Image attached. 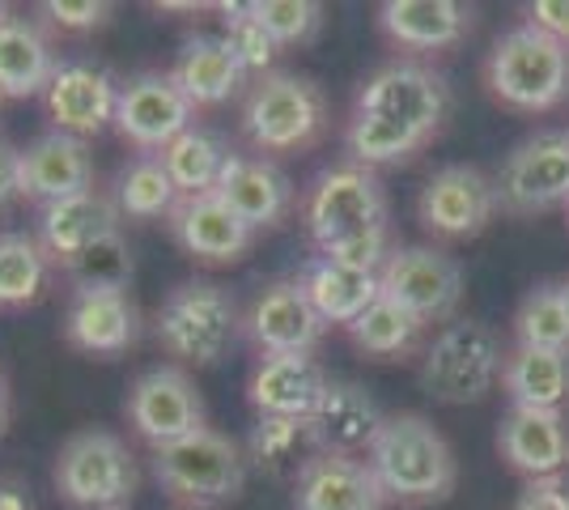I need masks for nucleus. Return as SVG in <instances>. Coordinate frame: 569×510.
Wrapping results in <instances>:
<instances>
[{
	"label": "nucleus",
	"instance_id": "f257e3e1",
	"mask_svg": "<svg viewBox=\"0 0 569 510\" xmlns=\"http://www.w3.org/2000/svg\"><path fill=\"white\" fill-rule=\"evenodd\" d=\"M366 463L379 481L382 498L408 510L438 507L459 486V460L451 442L426 413L382 417L379 434L366 447Z\"/></svg>",
	"mask_w": 569,
	"mask_h": 510
},
{
	"label": "nucleus",
	"instance_id": "f8f14e48",
	"mask_svg": "<svg viewBox=\"0 0 569 510\" xmlns=\"http://www.w3.org/2000/svg\"><path fill=\"white\" fill-rule=\"evenodd\" d=\"M123 417L153 451L200 434L209 426V409H204V396L196 388L191 370L170 362L149 366L144 374H137V383L128 388V400H123Z\"/></svg>",
	"mask_w": 569,
	"mask_h": 510
},
{
	"label": "nucleus",
	"instance_id": "49530a36",
	"mask_svg": "<svg viewBox=\"0 0 569 510\" xmlns=\"http://www.w3.org/2000/svg\"><path fill=\"white\" fill-rule=\"evenodd\" d=\"M4 426H9V379L0 370V434H4Z\"/></svg>",
	"mask_w": 569,
	"mask_h": 510
},
{
	"label": "nucleus",
	"instance_id": "473e14b6",
	"mask_svg": "<svg viewBox=\"0 0 569 510\" xmlns=\"http://www.w3.org/2000/svg\"><path fill=\"white\" fill-rule=\"evenodd\" d=\"M345 332H349V340H353L366 358H375V362H403V358H412L421 349L426 323L412 319L403 307H396L391 298L379 293Z\"/></svg>",
	"mask_w": 569,
	"mask_h": 510
},
{
	"label": "nucleus",
	"instance_id": "58836bf2",
	"mask_svg": "<svg viewBox=\"0 0 569 510\" xmlns=\"http://www.w3.org/2000/svg\"><path fill=\"white\" fill-rule=\"evenodd\" d=\"M217 13H221V39L230 43V51H234L238 60H242V69L251 77H263L272 73V64H277V56H281V48H277V39L263 30V22L251 13V4H217Z\"/></svg>",
	"mask_w": 569,
	"mask_h": 510
},
{
	"label": "nucleus",
	"instance_id": "cd10ccee",
	"mask_svg": "<svg viewBox=\"0 0 569 510\" xmlns=\"http://www.w3.org/2000/svg\"><path fill=\"white\" fill-rule=\"evenodd\" d=\"M56 69H60V56L48 26L26 13L0 18V98L48 94Z\"/></svg>",
	"mask_w": 569,
	"mask_h": 510
},
{
	"label": "nucleus",
	"instance_id": "aec40b11",
	"mask_svg": "<svg viewBox=\"0 0 569 510\" xmlns=\"http://www.w3.org/2000/svg\"><path fill=\"white\" fill-rule=\"evenodd\" d=\"M213 192L221 196L251 230H272V226H281V221L293 213V204H298L293 179H289L272 158H260V153H230V162L221 170Z\"/></svg>",
	"mask_w": 569,
	"mask_h": 510
},
{
	"label": "nucleus",
	"instance_id": "c9c22d12",
	"mask_svg": "<svg viewBox=\"0 0 569 510\" xmlns=\"http://www.w3.org/2000/svg\"><path fill=\"white\" fill-rule=\"evenodd\" d=\"M51 260L34 234H0V307H30L48 290Z\"/></svg>",
	"mask_w": 569,
	"mask_h": 510
},
{
	"label": "nucleus",
	"instance_id": "a211bd4d",
	"mask_svg": "<svg viewBox=\"0 0 569 510\" xmlns=\"http://www.w3.org/2000/svg\"><path fill=\"white\" fill-rule=\"evenodd\" d=\"M116 102H119V81L94 60H60V69L51 77L43 107L56 132H69L90 141L102 128L116 123Z\"/></svg>",
	"mask_w": 569,
	"mask_h": 510
},
{
	"label": "nucleus",
	"instance_id": "f3484780",
	"mask_svg": "<svg viewBox=\"0 0 569 510\" xmlns=\"http://www.w3.org/2000/svg\"><path fill=\"white\" fill-rule=\"evenodd\" d=\"M167 226H170V239L183 247L196 264H209V268L238 264L256 247V230L238 218L217 192L179 196V204H174V213L167 218Z\"/></svg>",
	"mask_w": 569,
	"mask_h": 510
},
{
	"label": "nucleus",
	"instance_id": "39448f33",
	"mask_svg": "<svg viewBox=\"0 0 569 510\" xmlns=\"http://www.w3.org/2000/svg\"><path fill=\"white\" fill-rule=\"evenodd\" d=\"M328 120H332V107L315 77L272 69L247 86L242 132L260 158L302 153L328 132Z\"/></svg>",
	"mask_w": 569,
	"mask_h": 510
},
{
	"label": "nucleus",
	"instance_id": "393cba45",
	"mask_svg": "<svg viewBox=\"0 0 569 510\" xmlns=\"http://www.w3.org/2000/svg\"><path fill=\"white\" fill-rule=\"evenodd\" d=\"M119 209L107 192H90L69 196V200H56V204H43L39 209V243L48 251V260L56 268H69L81 251H90L98 239L116 234L119 230Z\"/></svg>",
	"mask_w": 569,
	"mask_h": 510
},
{
	"label": "nucleus",
	"instance_id": "9d476101",
	"mask_svg": "<svg viewBox=\"0 0 569 510\" xmlns=\"http://www.w3.org/2000/svg\"><path fill=\"white\" fill-rule=\"evenodd\" d=\"M493 188L498 209L510 218L569 209V128H548L519 141L493 174Z\"/></svg>",
	"mask_w": 569,
	"mask_h": 510
},
{
	"label": "nucleus",
	"instance_id": "2f4dec72",
	"mask_svg": "<svg viewBox=\"0 0 569 510\" xmlns=\"http://www.w3.org/2000/svg\"><path fill=\"white\" fill-rule=\"evenodd\" d=\"M230 153H234V149L226 146L221 132L204 128V123H191L188 132L174 137L158 158H162V167H167L174 192L204 196L217 188V179H221V170L230 162Z\"/></svg>",
	"mask_w": 569,
	"mask_h": 510
},
{
	"label": "nucleus",
	"instance_id": "4c0bfd02",
	"mask_svg": "<svg viewBox=\"0 0 569 510\" xmlns=\"http://www.w3.org/2000/svg\"><path fill=\"white\" fill-rule=\"evenodd\" d=\"M64 277L72 281V290H128L132 286V247L123 234H107V239H98L90 251H81L69 268H60Z\"/></svg>",
	"mask_w": 569,
	"mask_h": 510
},
{
	"label": "nucleus",
	"instance_id": "de8ad7c7",
	"mask_svg": "<svg viewBox=\"0 0 569 510\" xmlns=\"http://www.w3.org/2000/svg\"><path fill=\"white\" fill-rule=\"evenodd\" d=\"M9 13H13V9H9V4H0V18H9Z\"/></svg>",
	"mask_w": 569,
	"mask_h": 510
},
{
	"label": "nucleus",
	"instance_id": "ea45409f",
	"mask_svg": "<svg viewBox=\"0 0 569 510\" xmlns=\"http://www.w3.org/2000/svg\"><path fill=\"white\" fill-rule=\"evenodd\" d=\"M251 13L277 39V48H307L323 30V4L315 0H256Z\"/></svg>",
	"mask_w": 569,
	"mask_h": 510
},
{
	"label": "nucleus",
	"instance_id": "ddd939ff",
	"mask_svg": "<svg viewBox=\"0 0 569 510\" xmlns=\"http://www.w3.org/2000/svg\"><path fill=\"white\" fill-rule=\"evenodd\" d=\"M498 188L493 174L468 162L438 167L426 179V188L417 196V221L426 226L433 239H476L489 230V221L498 218Z\"/></svg>",
	"mask_w": 569,
	"mask_h": 510
},
{
	"label": "nucleus",
	"instance_id": "4468645a",
	"mask_svg": "<svg viewBox=\"0 0 569 510\" xmlns=\"http://www.w3.org/2000/svg\"><path fill=\"white\" fill-rule=\"evenodd\" d=\"M196 123V107L191 98L174 86L170 73H137L119 81L116 102V128L119 137L141 153H162V149L183 137Z\"/></svg>",
	"mask_w": 569,
	"mask_h": 510
},
{
	"label": "nucleus",
	"instance_id": "f704fd0d",
	"mask_svg": "<svg viewBox=\"0 0 569 510\" xmlns=\"http://www.w3.org/2000/svg\"><path fill=\"white\" fill-rule=\"evenodd\" d=\"M426 146H429V137L403 128V123L375 120V116H349V128H345L349 162H357V167H366V170L412 162Z\"/></svg>",
	"mask_w": 569,
	"mask_h": 510
},
{
	"label": "nucleus",
	"instance_id": "09e8293b",
	"mask_svg": "<svg viewBox=\"0 0 569 510\" xmlns=\"http://www.w3.org/2000/svg\"><path fill=\"white\" fill-rule=\"evenodd\" d=\"M561 290H566V302H569V281H561Z\"/></svg>",
	"mask_w": 569,
	"mask_h": 510
},
{
	"label": "nucleus",
	"instance_id": "6e6552de",
	"mask_svg": "<svg viewBox=\"0 0 569 510\" xmlns=\"http://www.w3.org/2000/svg\"><path fill=\"white\" fill-rule=\"evenodd\" d=\"M506 353L485 319H451L421 349V391L433 404H480L501 383Z\"/></svg>",
	"mask_w": 569,
	"mask_h": 510
},
{
	"label": "nucleus",
	"instance_id": "9b49d317",
	"mask_svg": "<svg viewBox=\"0 0 569 510\" xmlns=\"http://www.w3.org/2000/svg\"><path fill=\"white\" fill-rule=\"evenodd\" d=\"M379 293L403 307L412 319H421L426 328L429 323L447 328L451 319H459L455 311L463 302V268L442 247H391L387 264L379 268Z\"/></svg>",
	"mask_w": 569,
	"mask_h": 510
},
{
	"label": "nucleus",
	"instance_id": "37998d69",
	"mask_svg": "<svg viewBox=\"0 0 569 510\" xmlns=\"http://www.w3.org/2000/svg\"><path fill=\"white\" fill-rule=\"evenodd\" d=\"M527 22L548 30L552 39H561L569 48V0H536V4H527Z\"/></svg>",
	"mask_w": 569,
	"mask_h": 510
},
{
	"label": "nucleus",
	"instance_id": "2eb2a0df",
	"mask_svg": "<svg viewBox=\"0 0 569 510\" xmlns=\"http://www.w3.org/2000/svg\"><path fill=\"white\" fill-rule=\"evenodd\" d=\"M323 332H328V323L310 307L298 277L268 281L242 311V337L260 353H315Z\"/></svg>",
	"mask_w": 569,
	"mask_h": 510
},
{
	"label": "nucleus",
	"instance_id": "bb28decb",
	"mask_svg": "<svg viewBox=\"0 0 569 510\" xmlns=\"http://www.w3.org/2000/svg\"><path fill=\"white\" fill-rule=\"evenodd\" d=\"M174 86L191 98V107H226L230 98H238L251 86V73L242 69L230 43L221 34H191L188 43L174 56Z\"/></svg>",
	"mask_w": 569,
	"mask_h": 510
},
{
	"label": "nucleus",
	"instance_id": "1a4fd4ad",
	"mask_svg": "<svg viewBox=\"0 0 569 510\" xmlns=\"http://www.w3.org/2000/svg\"><path fill=\"white\" fill-rule=\"evenodd\" d=\"M353 116H375V120L403 123L421 137H438L451 116V86L426 60H391L361 81L353 102Z\"/></svg>",
	"mask_w": 569,
	"mask_h": 510
},
{
	"label": "nucleus",
	"instance_id": "20e7f679",
	"mask_svg": "<svg viewBox=\"0 0 569 510\" xmlns=\"http://www.w3.org/2000/svg\"><path fill=\"white\" fill-rule=\"evenodd\" d=\"M298 218L319 256H336L361 239L387 234V188L379 170L357 162L319 170L298 200Z\"/></svg>",
	"mask_w": 569,
	"mask_h": 510
},
{
	"label": "nucleus",
	"instance_id": "a18cd8bd",
	"mask_svg": "<svg viewBox=\"0 0 569 510\" xmlns=\"http://www.w3.org/2000/svg\"><path fill=\"white\" fill-rule=\"evenodd\" d=\"M0 510H34L30 489L22 481H0Z\"/></svg>",
	"mask_w": 569,
	"mask_h": 510
},
{
	"label": "nucleus",
	"instance_id": "0eeeda50",
	"mask_svg": "<svg viewBox=\"0 0 569 510\" xmlns=\"http://www.w3.org/2000/svg\"><path fill=\"white\" fill-rule=\"evenodd\" d=\"M51 481L56 493L77 510H128L141 489V468L116 430L90 426L60 442Z\"/></svg>",
	"mask_w": 569,
	"mask_h": 510
},
{
	"label": "nucleus",
	"instance_id": "f03ea898",
	"mask_svg": "<svg viewBox=\"0 0 569 510\" xmlns=\"http://www.w3.org/2000/svg\"><path fill=\"white\" fill-rule=\"evenodd\" d=\"M242 337V307L226 286L191 277L179 281L153 311V340L183 370H209L234 353Z\"/></svg>",
	"mask_w": 569,
	"mask_h": 510
},
{
	"label": "nucleus",
	"instance_id": "c756f323",
	"mask_svg": "<svg viewBox=\"0 0 569 510\" xmlns=\"http://www.w3.org/2000/svg\"><path fill=\"white\" fill-rule=\"evenodd\" d=\"M298 286L307 290L310 307L319 311V319L332 328H349L375 298H379V277L375 272H357L328 260V256H310L302 272H298Z\"/></svg>",
	"mask_w": 569,
	"mask_h": 510
},
{
	"label": "nucleus",
	"instance_id": "4be33fe9",
	"mask_svg": "<svg viewBox=\"0 0 569 510\" xmlns=\"http://www.w3.org/2000/svg\"><path fill=\"white\" fill-rule=\"evenodd\" d=\"M498 451L501 460L527 481L561 477L569 472V421L566 413L545 409H506L498 421Z\"/></svg>",
	"mask_w": 569,
	"mask_h": 510
},
{
	"label": "nucleus",
	"instance_id": "dca6fc26",
	"mask_svg": "<svg viewBox=\"0 0 569 510\" xmlns=\"http://www.w3.org/2000/svg\"><path fill=\"white\" fill-rule=\"evenodd\" d=\"M60 328L69 349L111 362L141 340V311L128 290H72Z\"/></svg>",
	"mask_w": 569,
	"mask_h": 510
},
{
	"label": "nucleus",
	"instance_id": "a19ab883",
	"mask_svg": "<svg viewBox=\"0 0 569 510\" xmlns=\"http://www.w3.org/2000/svg\"><path fill=\"white\" fill-rule=\"evenodd\" d=\"M48 26L56 30H69V34H90V30H102V26L111 22V4H102V0H48L43 9H39Z\"/></svg>",
	"mask_w": 569,
	"mask_h": 510
},
{
	"label": "nucleus",
	"instance_id": "72a5a7b5",
	"mask_svg": "<svg viewBox=\"0 0 569 510\" xmlns=\"http://www.w3.org/2000/svg\"><path fill=\"white\" fill-rule=\"evenodd\" d=\"M111 200H116L123 221H162L174 213L179 192H174V183H170L158 153H137L128 167H119Z\"/></svg>",
	"mask_w": 569,
	"mask_h": 510
},
{
	"label": "nucleus",
	"instance_id": "423d86ee",
	"mask_svg": "<svg viewBox=\"0 0 569 510\" xmlns=\"http://www.w3.org/2000/svg\"><path fill=\"white\" fill-rule=\"evenodd\" d=\"M247 472V451L213 426L153 451V481L183 510H221L238 502Z\"/></svg>",
	"mask_w": 569,
	"mask_h": 510
},
{
	"label": "nucleus",
	"instance_id": "79ce46f5",
	"mask_svg": "<svg viewBox=\"0 0 569 510\" xmlns=\"http://www.w3.org/2000/svg\"><path fill=\"white\" fill-rule=\"evenodd\" d=\"M510 510H569V472L527 481Z\"/></svg>",
	"mask_w": 569,
	"mask_h": 510
},
{
	"label": "nucleus",
	"instance_id": "7ed1b4c3",
	"mask_svg": "<svg viewBox=\"0 0 569 510\" xmlns=\"http://www.w3.org/2000/svg\"><path fill=\"white\" fill-rule=\"evenodd\" d=\"M485 86L501 107L522 116L557 111L569 98V48L540 26H510L485 56Z\"/></svg>",
	"mask_w": 569,
	"mask_h": 510
},
{
	"label": "nucleus",
	"instance_id": "b1692460",
	"mask_svg": "<svg viewBox=\"0 0 569 510\" xmlns=\"http://www.w3.org/2000/svg\"><path fill=\"white\" fill-rule=\"evenodd\" d=\"M472 9L459 0H387L379 9L382 34L400 51L438 56L472 34Z\"/></svg>",
	"mask_w": 569,
	"mask_h": 510
},
{
	"label": "nucleus",
	"instance_id": "6ab92c4d",
	"mask_svg": "<svg viewBox=\"0 0 569 510\" xmlns=\"http://www.w3.org/2000/svg\"><path fill=\"white\" fill-rule=\"evenodd\" d=\"M328 388L332 379L315 353H260L247 379V400L256 417H319Z\"/></svg>",
	"mask_w": 569,
	"mask_h": 510
},
{
	"label": "nucleus",
	"instance_id": "5701e85b",
	"mask_svg": "<svg viewBox=\"0 0 569 510\" xmlns=\"http://www.w3.org/2000/svg\"><path fill=\"white\" fill-rule=\"evenodd\" d=\"M247 468L277 486H298L302 472L328 451L315 417H256L247 434Z\"/></svg>",
	"mask_w": 569,
	"mask_h": 510
},
{
	"label": "nucleus",
	"instance_id": "c03bdc74",
	"mask_svg": "<svg viewBox=\"0 0 569 510\" xmlns=\"http://www.w3.org/2000/svg\"><path fill=\"white\" fill-rule=\"evenodd\" d=\"M22 196V149L0 141V209H9Z\"/></svg>",
	"mask_w": 569,
	"mask_h": 510
},
{
	"label": "nucleus",
	"instance_id": "7c9ffc66",
	"mask_svg": "<svg viewBox=\"0 0 569 510\" xmlns=\"http://www.w3.org/2000/svg\"><path fill=\"white\" fill-rule=\"evenodd\" d=\"M382 404L370 396V388H361L353 379H332L328 400L319 409V430L328 451H345V456H366V447L375 442L382 426Z\"/></svg>",
	"mask_w": 569,
	"mask_h": 510
},
{
	"label": "nucleus",
	"instance_id": "a878e982",
	"mask_svg": "<svg viewBox=\"0 0 569 510\" xmlns=\"http://www.w3.org/2000/svg\"><path fill=\"white\" fill-rule=\"evenodd\" d=\"M293 510H387L366 456L323 451L293 486Z\"/></svg>",
	"mask_w": 569,
	"mask_h": 510
},
{
	"label": "nucleus",
	"instance_id": "412c9836",
	"mask_svg": "<svg viewBox=\"0 0 569 510\" xmlns=\"http://www.w3.org/2000/svg\"><path fill=\"white\" fill-rule=\"evenodd\" d=\"M94 188L90 141L69 132H43L22 149V196L34 204H56Z\"/></svg>",
	"mask_w": 569,
	"mask_h": 510
},
{
	"label": "nucleus",
	"instance_id": "c85d7f7f",
	"mask_svg": "<svg viewBox=\"0 0 569 510\" xmlns=\"http://www.w3.org/2000/svg\"><path fill=\"white\" fill-rule=\"evenodd\" d=\"M501 391L510 409H545L566 413L569 404V353L557 349H522L515 344L501 366Z\"/></svg>",
	"mask_w": 569,
	"mask_h": 510
},
{
	"label": "nucleus",
	"instance_id": "e433bc0d",
	"mask_svg": "<svg viewBox=\"0 0 569 510\" xmlns=\"http://www.w3.org/2000/svg\"><path fill=\"white\" fill-rule=\"evenodd\" d=\"M515 344L522 349H557L569 353V302L561 281H545L515 311Z\"/></svg>",
	"mask_w": 569,
	"mask_h": 510
}]
</instances>
